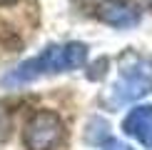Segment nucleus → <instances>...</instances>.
Masks as SVG:
<instances>
[{
  "mask_svg": "<svg viewBox=\"0 0 152 150\" xmlns=\"http://www.w3.org/2000/svg\"><path fill=\"white\" fill-rule=\"evenodd\" d=\"M62 135H65V128H62V120L58 118V112L37 110L25 123L23 140L28 145V150H55L60 145Z\"/></svg>",
  "mask_w": 152,
  "mask_h": 150,
  "instance_id": "2",
  "label": "nucleus"
},
{
  "mask_svg": "<svg viewBox=\"0 0 152 150\" xmlns=\"http://www.w3.org/2000/svg\"><path fill=\"white\" fill-rule=\"evenodd\" d=\"M105 65H107V60H100L97 65H95V70H100V68H105ZM100 75H105V73H92L90 78H100Z\"/></svg>",
  "mask_w": 152,
  "mask_h": 150,
  "instance_id": "9",
  "label": "nucleus"
},
{
  "mask_svg": "<svg viewBox=\"0 0 152 150\" xmlns=\"http://www.w3.org/2000/svg\"><path fill=\"white\" fill-rule=\"evenodd\" d=\"M150 93H152V78L150 75H145L137 68H125L122 78L112 88V103L125 105V103H132V100H140L145 95H150Z\"/></svg>",
  "mask_w": 152,
  "mask_h": 150,
  "instance_id": "3",
  "label": "nucleus"
},
{
  "mask_svg": "<svg viewBox=\"0 0 152 150\" xmlns=\"http://www.w3.org/2000/svg\"><path fill=\"white\" fill-rule=\"evenodd\" d=\"M97 18L112 28H135L140 23V10L130 0H102L97 5Z\"/></svg>",
  "mask_w": 152,
  "mask_h": 150,
  "instance_id": "4",
  "label": "nucleus"
},
{
  "mask_svg": "<svg viewBox=\"0 0 152 150\" xmlns=\"http://www.w3.org/2000/svg\"><path fill=\"white\" fill-rule=\"evenodd\" d=\"M10 128H12L10 112H8V108H5L3 103H0V140H5V138L10 135Z\"/></svg>",
  "mask_w": 152,
  "mask_h": 150,
  "instance_id": "7",
  "label": "nucleus"
},
{
  "mask_svg": "<svg viewBox=\"0 0 152 150\" xmlns=\"http://www.w3.org/2000/svg\"><path fill=\"white\" fill-rule=\"evenodd\" d=\"M110 138V125H107L102 118H92L90 123H87V130H85V140L90 143V145H97V143H102Z\"/></svg>",
  "mask_w": 152,
  "mask_h": 150,
  "instance_id": "6",
  "label": "nucleus"
},
{
  "mask_svg": "<svg viewBox=\"0 0 152 150\" xmlns=\"http://www.w3.org/2000/svg\"><path fill=\"white\" fill-rule=\"evenodd\" d=\"M122 130L145 148H152V105H137L122 120Z\"/></svg>",
  "mask_w": 152,
  "mask_h": 150,
  "instance_id": "5",
  "label": "nucleus"
},
{
  "mask_svg": "<svg viewBox=\"0 0 152 150\" xmlns=\"http://www.w3.org/2000/svg\"><path fill=\"white\" fill-rule=\"evenodd\" d=\"M12 3H18V0H0V5H12Z\"/></svg>",
  "mask_w": 152,
  "mask_h": 150,
  "instance_id": "10",
  "label": "nucleus"
},
{
  "mask_svg": "<svg viewBox=\"0 0 152 150\" xmlns=\"http://www.w3.org/2000/svg\"><path fill=\"white\" fill-rule=\"evenodd\" d=\"M102 150H132V148L125 145V143H120V140H107V145Z\"/></svg>",
  "mask_w": 152,
  "mask_h": 150,
  "instance_id": "8",
  "label": "nucleus"
},
{
  "mask_svg": "<svg viewBox=\"0 0 152 150\" xmlns=\"http://www.w3.org/2000/svg\"><path fill=\"white\" fill-rule=\"evenodd\" d=\"M87 60V45L85 43H65V45H48L40 55L20 62L15 70H10L3 78V85H23L33 83L40 75L50 73H65V70H77Z\"/></svg>",
  "mask_w": 152,
  "mask_h": 150,
  "instance_id": "1",
  "label": "nucleus"
}]
</instances>
